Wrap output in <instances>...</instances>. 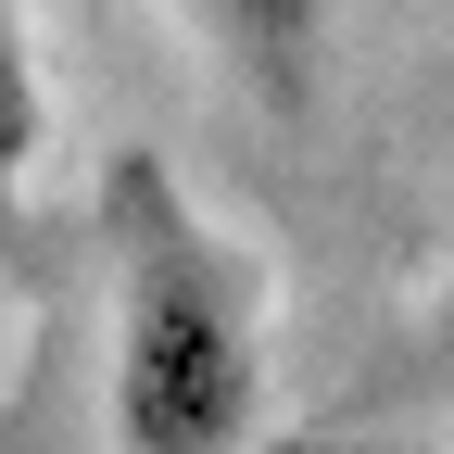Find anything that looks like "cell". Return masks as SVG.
<instances>
[{"label": "cell", "instance_id": "6da1fadb", "mask_svg": "<svg viewBox=\"0 0 454 454\" xmlns=\"http://www.w3.org/2000/svg\"><path fill=\"white\" fill-rule=\"evenodd\" d=\"M101 278H114V454H253L265 442V278L190 202L164 152L101 164Z\"/></svg>", "mask_w": 454, "mask_h": 454}, {"label": "cell", "instance_id": "7a4b0ae2", "mask_svg": "<svg viewBox=\"0 0 454 454\" xmlns=\"http://www.w3.org/2000/svg\"><path fill=\"white\" fill-rule=\"evenodd\" d=\"M177 13L215 38V64L240 76L265 114H303L328 89V38H340V0H177Z\"/></svg>", "mask_w": 454, "mask_h": 454}, {"label": "cell", "instance_id": "3957f363", "mask_svg": "<svg viewBox=\"0 0 454 454\" xmlns=\"http://www.w3.org/2000/svg\"><path fill=\"white\" fill-rule=\"evenodd\" d=\"M38 152H51V89H38L26 26L0 13V227H13V202H26V177H38Z\"/></svg>", "mask_w": 454, "mask_h": 454}]
</instances>
